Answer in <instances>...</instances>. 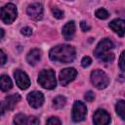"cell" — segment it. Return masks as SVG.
I'll return each instance as SVG.
<instances>
[{"instance_id":"obj_1","label":"cell","mask_w":125,"mask_h":125,"mask_svg":"<svg viewBox=\"0 0 125 125\" xmlns=\"http://www.w3.org/2000/svg\"><path fill=\"white\" fill-rule=\"evenodd\" d=\"M49 57L54 62L67 63L74 60L75 49L72 46L66 45V44L58 45L51 49V51L49 53Z\"/></svg>"},{"instance_id":"obj_2","label":"cell","mask_w":125,"mask_h":125,"mask_svg":"<svg viewBox=\"0 0 125 125\" xmlns=\"http://www.w3.org/2000/svg\"><path fill=\"white\" fill-rule=\"evenodd\" d=\"M113 49V43L108 38H104L99 42L97 45L94 54L96 58L104 62H110L114 60V54L110 51Z\"/></svg>"},{"instance_id":"obj_3","label":"cell","mask_w":125,"mask_h":125,"mask_svg":"<svg viewBox=\"0 0 125 125\" xmlns=\"http://www.w3.org/2000/svg\"><path fill=\"white\" fill-rule=\"evenodd\" d=\"M38 83L45 89H54L57 85L55 72L52 69H44L38 75Z\"/></svg>"},{"instance_id":"obj_4","label":"cell","mask_w":125,"mask_h":125,"mask_svg":"<svg viewBox=\"0 0 125 125\" xmlns=\"http://www.w3.org/2000/svg\"><path fill=\"white\" fill-rule=\"evenodd\" d=\"M91 82L96 88L104 89L109 83V78L103 70L96 69L91 72Z\"/></svg>"},{"instance_id":"obj_5","label":"cell","mask_w":125,"mask_h":125,"mask_svg":"<svg viewBox=\"0 0 125 125\" xmlns=\"http://www.w3.org/2000/svg\"><path fill=\"white\" fill-rule=\"evenodd\" d=\"M17 15H18L17 8L12 3L6 4L4 7H2L0 9V17H1V20L5 23H7V24L13 22L16 20Z\"/></svg>"},{"instance_id":"obj_6","label":"cell","mask_w":125,"mask_h":125,"mask_svg":"<svg viewBox=\"0 0 125 125\" xmlns=\"http://www.w3.org/2000/svg\"><path fill=\"white\" fill-rule=\"evenodd\" d=\"M87 114V107L82 102H75L72 107V119L75 122H80L85 119Z\"/></svg>"},{"instance_id":"obj_7","label":"cell","mask_w":125,"mask_h":125,"mask_svg":"<svg viewBox=\"0 0 125 125\" xmlns=\"http://www.w3.org/2000/svg\"><path fill=\"white\" fill-rule=\"evenodd\" d=\"M77 75V71L75 68L73 67H67L62 69L60 72V83L62 86H66L69 82H71L72 80H74V78Z\"/></svg>"},{"instance_id":"obj_8","label":"cell","mask_w":125,"mask_h":125,"mask_svg":"<svg viewBox=\"0 0 125 125\" xmlns=\"http://www.w3.org/2000/svg\"><path fill=\"white\" fill-rule=\"evenodd\" d=\"M27 102L31 107L38 108L44 103V96L41 92L32 91L27 95Z\"/></svg>"},{"instance_id":"obj_9","label":"cell","mask_w":125,"mask_h":125,"mask_svg":"<svg viewBox=\"0 0 125 125\" xmlns=\"http://www.w3.org/2000/svg\"><path fill=\"white\" fill-rule=\"evenodd\" d=\"M14 76H15V80H16V83L17 85L22 89V90H25L29 87L30 85V80H29V77L27 76V74L20 69L16 70L15 73H14Z\"/></svg>"},{"instance_id":"obj_10","label":"cell","mask_w":125,"mask_h":125,"mask_svg":"<svg viewBox=\"0 0 125 125\" xmlns=\"http://www.w3.org/2000/svg\"><path fill=\"white\" fill-rule=\"evenodd\" d=\"M26 13L31 19L35 21H39L42 19L43 16V7L39 3H33L27 7Z\"/></svg>"},{"instance_id":"obj_11","label":"cell","mask_w":125,"mask_h":125,"mask_svg":"<svg viewBox=\"0 0 125 125\" xmlns=\"http://www.w3.org/2000/svg\"><path fill=\"white\" fill-rule=\"evenodd\" d=\"M93 121L97 125H104L110 122V116L104 109H98L93 116Z\"/></svg>"},{"instance_id":"obj_12","label":"cell","mask_w":125,"mask_h":125,"mask_svg":"<svg viewBox=\"0 0 125 125\" xmlns=\"http://www.w3.org/2000/svg\"><path fill=\"white\" fill-rule=\"evenodd\" d=\"M14 123L16 124H38L39 120L34 116H26L22 113H18L14 117Z\"/></svg>"},{"instance_id":"obj_13","label":"cell","mask_w":125,"mask_h":125,"mask_svg":"<svg viewBox=\"0 0 125 125\" xmlns=\"http://www.w3.org/2000/svg\"><path fill=\"white\" fill-rule=\"evenodd\" d=\"M124 24H125L124 20H122V19H115V20L111 21L108 25H109V27L114 32H116L119 36L123 37L124 36Z\"/></svg>"},{"instance_id":"obj_14","label":"cell","mask_w":125,"mask_h":125,"mask_svg":"<svg viewBox=\"0 0 125 125\" xmlns=\"http://www.w3.org/2000/svg\"><path fill=\"white\" fill-rule=\"evenodd\" d=\"M74 33H75V23H74V21H71L66 22L62 27V35H63L64 39H66V40L72 39Z\"/></svg>"},{"instance_id":"obj_15","label":"cell","mask_w":125,"mask_h":125,"mask_svg":"<svg viewBox=\"0 0 125 125\" xmlns=\"http://www.w3.org/2000/svg\"><path fill=\"white\" fill-rule=\"evenodd\" d=\"M20 100H21V96L19 94H14V95L8 96L4 101L6 109L7 110H13L15 105L18 104V102H20Z\"/></svg>"},{"instance_id":"obj_16","label":"cell","mask_w":125,"mask_h":125,"mask_svg":"<svg viewBox=\"0 0 125 125\" xmlns=\"http://www.w3.org/2000/svg\"><path fill=\"white\" fill-rule=\"evenodd\" d=\"M41 58V52L38 49H32L31 51H29V53L26 56V61L29 64L31 65H35Z\"/></svg>"},{"instance_id":"obj_17","label":"cell","mask_w":125,"mask_h":125,"mask_svg":"<svg viewBox=\"0 0 125 125\" xmlns=\"http://www.w3.org/2000/svg\"><path fill=\"white\" fill-rule=\"evenodd\" d=\"M12 87H13V83H12L11 78L6 74L1 75L0 76V90H2L4 92H7Z\"/></svg>"},{"instance_id":"obj_18","label":"cell","mask_w":125,"mask_h":125,"mask_svg":"<svg viewBox=\"0 0 125 125\" xmlns=\"http://www.w3.org/2000/svg\"><path fill=\"white\" fill-rule=\"evenodd\" d=\"M116 112L121 117V119H125V103L123 100H120L116 104Z\"/></svg>"},{"instance_id":"obj_19","label":"cell","mask_w":125,"mask_h":125,"mask_svg":"<svg viewBox=\"0 0 125 125\" xmlns=\"http://www.w3.org/2000/svg\"><path fill=\"white\" fill-rule=\"evenodd\" d=\"M65 103H66V100H65L64 97H62V96H58L57 98L54 99V101H53V105H54L55 108L60 109V108H62V107L65 104Z\"/></svg>"},{"instance_id":"obj_20","label":"cell","mask_w":125,"mask_h":125,"mask_svg":"<svg viewBox=\"0 0 125 125\" xmlns=\"http://www.w3.org/2000/svg\"><path fill=\"white\" fill-rule=\"evenodd\" d=\"M95 15H96V17H97L98 19L105 20V19H107V17H108V12H107L106 10H104V9H99V10L96 11Z\"/></svg>"},{"instance_id":"obj_21","label":"cell","mask_w":125,"mask_h":125,"mask_svg":"<svg viewBox=\"0 0 125 125\" xmlns=\"http://www.w3.org/2000/svg\"><path fill=\"white\" fill-rule=\"evenodd\" d=\"M52 12H53V15L55 18L57 19H62L63 18V12L62 10H60L59 8H53L52 9Z\"/></svg>"},{"instance_id":"obj_22","label":"cell","mask_w":125,"mask_h":125,"mask_svg":"<svg viewBox=\"0 0 125 125\" xmlns=\"http://www.w3.org/2000/svg\"><path fill=\"white\" fill-rule=\"evenodd\" d=\"M91 62H92L91 58L86 56V57H84V58L82 59V61H81V65H82L83 67H87V66H89V65L91 64Z\"/></svg>"},{"instance_id":"obj_23","label":"cell","mask_w":125,"mask_h":125,"mask_svg":"<svg viewBox=\"0 0 125 125\" xmlns=\"http://www.w3.org/2000/svg\"><path fill=\"white\" fill-rule=\"evenodd\" d=\"M84 98H85V100H86L87 102H92V101H94V99H95V95H94V93H93L92 91H88V92L85 94Z\"/></svg>"},{"instance_id":"obj_24","label":"cell","mask_w":125,"mask_h":125,"mask_svg":"<svg viewBox=\"0 0 125 125\" xmlns=\"http://www.w3.org/2000/svg\"><path fill=\"white\" fill-rule=\"evenodd\" d=\"M46 123H47V124H57V125H60L62 122H61V120H60L59 118H57V117H50V118L46 121Z\"/></svg>"},{"instance_id":"obj_25","label":"cell","mask_w":125,"mask_h":125,"mask_svg":"<svg viewBox=\"0 0 125 125\" xmlns=\"http://www.w3.org/2000/svg\"><path fill=\"white\" fill-rule=\"evenodd\" d=\"M21 32L23 35H25V36H29V35L32 34V29H31L30 27H27V26H26V27L21 28Z\"/></svg>"},{"instance_id":"obj_26","label":"cell","mask_w":125,"mask_h":125,"mask_svg":"<svg viewBox=\"0 0 125 125\" xmlns=\"http://www.w3.org/2000/svg\"><path fill=\"white\" fill-rule=\"evenodd\" d=\"M124 54H125V52L123 51L121 53V56H120V59H119V66H120L122 71H124V69H125V67H124Z\"/></svg>"},{"instance_id":"obj_27","label":"cell","mask_w":125,"mask_h":125,"mask_svg":"<svg viewBox=\"0 0 125 125\" xmlns=\"http://www.w3.org/2000/svg\"><path fill=\"white\" fill-rule=\"evenodd\" d=\"M7 61V56L5 55V53L0 50V65H3Z\"/></svg>"},{"instance_id":"obj_28","label":"cell","mask_w":125,"mask_h":125,"mask_svg":"<svg viewBox=\"0 0 125 125\" xmlns=\"http://www.w3.org/2000/svg\"><path fill=\"white\" fill-rule=\"evenodd\" d=\"M80 26H81V29L83 31H88L90 29V26H89V24L86 21H81L80 22Z\"/></svg>"},{"instance_id":"obj_29","label":"cell","mask_w":125,"mask_h":125,"mask_svg":"<svg viewBox=\"0 0 125 125\" xmlns=\"http://www.w3.org/2000/svg\"><path fill=\"white\" fill-rule=\"evenodd\" d=\"M6 110L7 109H6V106H5L4 102H0V114H3Z\"/></svg>"},{"instance_id":"obj_30","label":"cell","mask_w":125,"mask_h":125,"mask_svg":"<svg viewBox=\"0 0 125 125\" xmlns=\"http://www.w3.org/2000/svg\"><path fill=\"white\" fill-rule=\"evenodd\" d=\"M4 34H5V32H4V30L2 29V28H0V40L3 38V36H4Z\"/></svg>"}]
</instances>
